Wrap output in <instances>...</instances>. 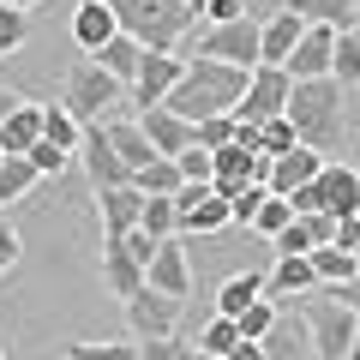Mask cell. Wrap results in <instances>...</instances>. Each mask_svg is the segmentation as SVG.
<instances>
[{
  "mask_svg": "<svg viewBox=\"0 0 360 360\" xmlns=\"http://www.w3.org/2000/svg\"><path fill=\"white\" fill-rule=\"evenodd\" d=\"M300 319H307L312 330V354L319 360H342L348 354V336H354V312H348V300L324 295V288H312V295H300Z\"/></svg>",
  "mask_w": 360,
  "mask_h": 360,
  "instance_id": "4",
  "label": "cell"
},
{
  "mask_svg": "<svg viewBox=\"0 0 360 360\" xmlns=\"http://www.w3.org/2000/svg\"><path fill=\"white\" fill-rule=\"evenodd\" d=\"M312 270H319V288H336V283H348V276H354V252H342V246H330V240H324V246H312Z\"/></svg>",
  "mask_w": 360,
  "mask_h": 360,
  "instance_id": "29",
  "label": "cell"
},
{
  "mask_svg": "<svg viewBox=\"0 0 360 360\" xmlns=\"http://www.w3.org/2000/svg\"><path fill=\"white\" fill-rule=\"evenodd\" d=\"M139 360H210L205 348H186V342H174V336H150V342H139Z\"/></svg>",
  "mask_w": 360,
  "mask_h": 360,
  "instance_id": "38",
  "label": "cell"
},
{
  "mask_svg": "<svg viewBox=\"0 0 360 360\" xmlns=\"http://www.w3.org/2000/svg\"><path fill=\"white\" fill-rule=\"evenodd\" d=\"M246 72H252V66H229V60H205V54H193L186 72L174 78V90L162 96V108H174V115H186V120H198V115H234V103H240V90H246Z\"/></svg>",
  "mask_w": 360,
  "mask_h": 360,
  "instance_id": "2",
  "label": "cell"
},
{
  "mask_svg": "<svg viewBox=\"0 0 360 360\" xmlns=\"http://www.w3.org/2000/svg\"><path fill=\"white\" fill-rule=\"evenodd\" d=\"M283 115H288V127H295L300 144H312V150H336L342 132H348V90L336 84V78H295Z\"/></svg>",
  "mask_w": 360,
  "mask_h": 360,
  "instance_id": "1",
  "label": "cell"
},
{
  "mask_svg": "<svg viewBox=\"0 0 360 360\" xmlns=\"http://www.w3.org/2000/svg\"><path fill=\"white\" fill-rule=\"evenodd\" d=\"M120 96H127V84H120V78H108L103 66H96V60L84 54V60H78L72 72H66V96H60V103L72 108V120H78V127H90V120H103L108 108L120 103Z\"/></svg>",
  "mask_w": 360,
  "mask_h": 360,
  "instance_id": "5",
  "label": "cell"
},
{
  "mask_svg": "<svg viewBox=\"0 0 360 360\" xmlns=\"http://www.w3.org/2000/svg\"><path fill=\"white\" fill-rule=\"evenodd\" d=\"M13 108H18V96H13L6 84H0V127H6V115H13Z\"/></svg>",
  "mask_w": 360,
  "mask_h": 360,
  "instance_id": "50",
  "label": "cell"
},
{
  "mask_svg": "<svg viewBox=\"0 0 360 360\" xmlns=\"http://www.w3.org/2000/svg\"><path fill=\"white\" fill-rule=\"evenodd\" d=\"M276 312H283L276 300H270V295H258L246 312H234V324H240V336H246V342H258V336L270 330V319H276Z\"/></svg>",
  "mask_w": 360,
  "mask_h": 360,
  "instance_id": "37",
  "label": "cell"
},
{
  "mask_svg": "<svg viewBox=\"0 0 360 360\" xmlns=\"http://www.w3.org/2000/svg\"><path fill=\"white\" fill-rule=\"evenodd\" d=\"M115 13H108V0H78V13H72V42H78V49H103V42L108 37H115Z\"/></svg>",
  "mask_w": 360,
  "mask_h": 360,
  "instance_id": "23",
  "label": "cell"
},
{
  "mask_svg": "<svg viewBox=\"0 0 360 360\" xmlns=\"http://www.w3.org/2000/svg\"><path fill=\"white\" fill-rule=\"evenodd\" d=\"M78 120H72V108L66 103H42V139H54L60 150H78Z\"/></svg>",
  "mask_w": 360,
  "mask_h": 360,
  "instance_id": "32",
  "label": "cell"
},
{
  "mask_svg": "<svg viewBox=\"0 0 360 360\" xmlns=\"http://www.w3.org/2000/svg\"><path fill=\"white\" fill-rule=\"evenodd\" d=\"M90 60L103 66L108 78L132 84V72H139V60H144V42H139V37H127V30H115V37H108L103 49H90Z\"/></svg>",
  "mask_w": 360,
  "mask_h": 360,
  "instance_id": "20",
  "label": "cell"
},
{
  "mask_svg": "<svg viewBox=\"0 0 360 360\" xmlns=\"http://www.w3.org/2000/svg\"><path fill=\"white\" fill-rule=\"evenodd\" d=\"M103 283H108V295H115V300H127V295H139V288H144V264L115 240V234H103Z\"/></svg>",
  "mask_w": 360,
  "mask_h": 360,
  "instance_id": "19",
  "label": "cell"
},
{
  "mask_svg": "<svg viewBox=\"0 0 360 360\" xmlns=\"http://www.w3.org/2000/svg\"><path fill=\"white\" fill-rule=\"evenodd\" d=\"M186 6H193V13H198V6H205V0H186Z\"/></svg>",
  "mask_w": 360,
  "mask_h": 360,
  "instance_id": "53",
  "label": "cell"
},
{
  "mask_svg": "<svg viewBox=\"0 0 360 360\" xmlns=\"http://www.w3.org/2000/svg\"><path fill=\"white\" fill-rule=\"evenodd\" d=\"M258 295H264V276H258V270H240V276H229V283L217 288V312L234 319V312H246Z\"/></svg>",
  "mask_w": 360,
  "mask_h": 360,
  "instance_id": "30",
  "label": "cell"
},
{
  "mask_svg": "<svg viewBox=\"0 0 360 360\" xmlns=\"http://www.w3.org/2000/svg\"><path fill=\"white\" fill-rule=\"evenodd\" d=\"M354 210H360V205H354Z\"/></svg>",
  "mask_w": 360,
  "mask_h": 360,
  "instance_id": "57",
  "label": "cell"
},
{
  "mask_svg": "<svg viewBox=\"0 0 360 360\" xmlns=\"http://www.w3.org/2000/svg\"><path fill=\"white\" fill-rule=\"evenodd\" d=\"M270 240H276V252H312V240H307V229H300V217L288 222V229H276Z\"/></svg>",
  "mask_w": 360,
  "mask_h": 360,
  "instance_id": "46",
  "label": "cell"
},
{
  "mask_svg": "<svg viewBox=\"0 0 360 360\" xmlns=\"http://www.w3.org/2000/svg\"><path fill=\"white\" fill-rule=\"evenodd\" d=\"M342 360H360V324H354V336H348V354Z\"/></svg>",
  "mask_w": 360,
  "mask_h": 360,
  "instance_id": "51",
  "label": "cell"
},
{
  "mask_svg": "<svg viewBox=\"0 0 360 360\" xmlns=\"http://www.w3.org/2000/svg\"><path fill=\"white\" fill-rule=\"evenodd\" d=\"M295 127H288V115H270V120H258V150L264 156H283V150H295Z\"/></svg>",
  "mask_w": 360,
  "mask_h": 360,
  "instance_id": "36",
  "label": "cell"
},
{
  "mask_svg": "<svg viewBox=\"0 0 360 360\" xmlns=\"http://www.w3.org/2000/svg\"><path fill=\"white\" fill-rule=\"evenodd\" d=\"M330 246H342V252H354V246H360V210L336 217V229H330Z\"/></svg>",
  "mask_w": 360,
  "mask_h": 360,
  "instance_id": "45",
  "label": "cell"
},
{
  "mask_svg": "<svg viewBox=\"0 0 360 360\" xmlns=\"http://www.w3.org/2000/svg\"><path fill=\"white\" fill-rule=\"evenodd\" d=\"M108 13L127 37H139L144 49H174L186 30H193V6L186 0H108Z\"/></svg>",
  "mask_w": 360,
  "mask_h": 360,
  "instance_id": "3",
  "label": "cell"
},
{
  "mask_svg": "<svg viewBox=\"0 0 360 360\" xmlns=\"http://www.w3.org/2000/svg\"><path fill=\"white\" fill-rule=\"evenodd\" d=\"M258 348H264V360H319V354H312L307 319H300V312H288V307L270 319V330L258 336Z\"/></svg>",
  "mask_w": 360,
  "mask_h": 360,
  "instance_id": "14",
  "label": "cell"
},
{
  "mask_svg": "<svg viewBox=\"0 0 360 360\" xmlns=\"http://www.w3.org/2000/svg\"><path fill=\"white\" fill-rule=\"evenodd\" d=\"M0 156H6V150H0Z\"/></svg>",
  "mask_w": 360,
  "mask_h": 360,
  "instance_id": "56",
  "label": "cell"
},
{
  "mask_svg": "<svg viewBox=\"0 0 360 360\" xmlns=\"http://www.w3.org/2000/svg\"><path fill=\"white\" fill-rule=\"evenodd\" d=\"M6 6H25V13H30V6H37V0H6Z\"/></svg>",
  "mask_w": 360,
  "mask_h": 360,
  "instance_id": "52",
  "label": "cell"
},
{
  "mask_svg": "<svg viewBox=\"0 0 360 360\" xmlns=\"http://www.w3.org/2000/svg\"><path fill=\"white\" fill-rule=\"evenodd\" d=\"M132 186H139L144 198H174L186 180H180V168H174V156H150L144 168H132Z\"/></svg>",
  "mask_w": 360,
  "mask_h": 360,
  "instance_id": "25",
  "label": "cell"
},
{
  "mask_svg": "<svg viewBox=\"0 0 360 360\" xmlns=\"http://www.w3.org/2000/svg\"><path fill=\"white\" fill-rule=\"evenodd\" d=\"M288 222H295V205H288L283 193H270L264 205H258V217H252V229H258V234H276V229H288Z\"/></svg>",
  "mask_w": 360,
  "mask_h": 360,
  "instance_id": "40",
  "label": "cell"
},
{
  "mask_svg": "<svg viewBox=\"0 0 360 360\" xmlns=\"http://www.w3.org/2000/svg\"><path fill=\"white\" fill-rule=\"evenodd\" d=\"M139 229L144 234H174V198H144V210H139Z\"/></svg>",
  "mask_w": 360,
  "mask_h": 360,
  "instance_id": "39",
  "label": "cell"
},
{
  "mask_svg": "<svg viewBox=\"0 0 360 360\" xmlns=\"http://www.w3.org/2000/svg\"><path fill=\"white\" fill-rule=\"evenodd\" d=\"M18 252H25V246H18V229H13V217L0 210V276L18 264Z\"/></svg>",
  "mask_w": 360,
  "mask_h": 360,
  "instance_id": "44",
  "label": "cell"
},
{
  "mask_svg": "<svg viewBox=\"0 0 360 360\" xmlns=\"http://www.w3.org/2000/svg\"><path fill=\"white\" fill-rule=\"evenodd\" d=\"M186 72V60H180L174 49H144V60H139V72H132V84H127V96H132V108H156L174 90V78Z\"/></svg>",
  "mask_w": 360,
  "mask_h": 360,
  "instance_id": "9",
  "label": "cell"
},
{
  "mask_svg": "<svg viewBox=\"0 0 360 360\" xmlns=\"http://www.w3.org/2000/svg\"><path fill=\"white\" fill-rule=\"evenodd\" d=\"M234 127H240L234 115H198V120H193V144L222 150V144H234Z\"/></svg>",
  "mask_w": 360,
  "mask_h": 360,
  "instance_id": "34",
  "label": "cell"
},
{
  "mask_svg": "<svg viewBox=\"0 0 360 360\" xmlns=\"http://www.w3.org/2000/svg\"><path fill=\"white\" fill-rule=\"evenodd\" d=\"M354 264H360V246H354Z\"/></svg>",
  "mask_w": 360,
  "mask_h": 360,
  "instance_id": "54",
  "label": "cell"
},
{
  "mask_svg": "<svg viewBox=\"0 0 360 360\" xmlns=\"http://www.w3.org/2000/svg\"><path fill=\"white\" fill-rule=\"evenodd\" d=\"M264 198H270L264 180H246L240 193L229 198V222H234V229H252V217H258V205H264Z\"/></svg>",
  "mask_w": 360,
  "mask_h": 360,
  "instance_id": "35",
  "label": "cell"
},
{
  "mask_svg": "<svg viewBox=\"0 0 360 360\" xmlns=\"http://www.w3.org/2000/svg\"><path fill=\"white\" fill-rule=\"evenodd\" d=\"M288 84H295V78H288L283 66H252V72H246L240 103H234V120H270V115H283Z\"/></svg>",
  "mask_w": 360,
  "mask_h": 360,
  "instance_id": "10",
  "label": "cell"
},
{
  "mask_svg": "<svg viewBox=\"0 0 360 360\" xmlns=\"http://www.w3.org/2000/svg\"><path fill=\"white\" fill-rule=\"evenodd\" d=\"M324 168V150H312V144H295V150H283V156H270V168H264V186L270 193H300L312 174Z\"/></svg>",
  "mask_w": 360,
  "mask_h": 360,
  "instance_id": "16",
  "label": "cell"
},
{
  "mask_svg": "<svg viewBox=\"0 0 360 360\" xmlns=\"http://www.w3.org/2000/svg\"><path fill=\"white\" fill-rule=\"evenodd\" d=\"M66 360H139V348H127V342H72Z\"/></svg>",
  "mask_w": 360,
  "mask_h": 360,
  "instance_id": "42",
  "label": "cell"
},
{
  "mask_svg": "<svg viewBox=\"0 0 360 360\" xmlns=\"http://www.w3.org/2000/svg\"><path fill=\"white\" fill-rule=\"evenodd\" d=\"M198 13H205L210 25H222V18H240V13H252V6H246V0H205Z\"/></svg>",
  "mask_w": 360,
  "mask_h": 360,
  "instance_id": "47",
  "label": "cell"
},
{
  "mask_svg": "<svg viewBox=\"0 0 360 360\" xmlns=\"http://www.w3.org/2000/svg\"><path fill=\"white\" fill-rule=\"evenodd\" d=\"M96 205H103V234H127V229H139L144 193L127 180V186H108V193H96Z\"/></svg>",
  "mask_w": 360,
  "mask_h": 360,
  "instance_id": "21",
  "label": "cell"
},
{
  "mask_svg": "<svg viewBox=\"0 0 360 360\" xmlns=\"http://www.w3.org/2000/svg\"><path fill=\"white\" fill-rule=\"evenodd\" d=\"M0 360H6V348H0Z\"/></svg>",
  "mask_w": 360,
  "mask_h": 360,
  "instance_id": "55",
  "label": "cell"
},
{
  "mask_svg": "<svg viewBox=\"0 0 360 360\" xmlns=\"http://www.w3.org/2000/svg\"><path fill=\"white\" fill-rule=\"evenodd\" d=\"M120 307H127V324H132V336H139V342H150V336H174V319H180V300L156 295L150 283H144L139 295H127V300H120Z\"/></svg>",
  "mask_w": 360,
  "mask_h": 360,
  "instance_id": "12",
  "label": "cell"
},
{
  "mask_svg": "<svg viewBox=\"0 0 360 360\" xmlns=\"http://www.w3.org/2000/svg\"><path fill=\"white\" fill-rule=\"evenodd\" d=\"M300 30H307V18H300L295 6H283V13L258 18V66H283L288 49L300 42Z\"/></svg>",
  "mask_w": 360,
  "mask_h": 360,
  "instance_id": "17",
  "label": "cell"
},
{
  "mask_svg": "<svg viewBox=\"0 0 360 360\" xmlns=\"http://www.w3.org/2000/svg\"><path fill=\"white\" fill-rule=\"evenodd\" d=\"M222 360H264V348H258V342H246V336H240V342H234V348H229Z\"/></svg>",
  "mask_w": 360,
  "mask_h": 360,
  "instance_id": "49",
  "label": "cell"
},
{
  "mask_svg": "<svg viewBox=\"0 0 360 360\" xmlns=\"http://www.w3.org/2000/svg\"><path fill=\"white\" fill-rule=\"evenodd\" d=\"M174 168H180V180H210V174H217V162H210L205 144H186V150L174 156Z\"/></svg>",
  "mask_w": 360,
  "mask_h": 360,
  "instance_id": "43",
  "label": "cell"
},
{
  "mask_svg": "<svg viewBox=\"0 0 360 360\" xmlns=\"http://www.w3.org/2000/svg\"><path fill=\"white\" fill-rule=\"evenodd\" d=\"M330 78L342 90H360V25L336 30V49H330Z\"/></svg>",
  "mask_w": 360,
  "mask_h": 360,
  "instance_id": "27",
  "label": "cell"
},
{
  "mask_svg": "<svg viewBox=\"0 0 360 360\" xmlns=\"http://www.w3.org/2000/svg\"><path fill=\"white\" fill-rule=\"evenodd\" d=\"M25 156H30V162H37V174H42V180H49V174H60V168L72 162V150H60V144H54V139H37V144H30V150H25Z\"/></svg>",
  "mask_w": 360,
  "mask_h": 360,
  "instance_id": "41",
  "label": "cell"
},
{
  "mask_svg": "<svg viewBox=\"0 0 360 360\" xmlns=\"http://www.w3.org/2000/svg\"><path fill=\"white\" fill-rule=\"evenodd\" d=\"M330 295H336V300H348V312H354V319H360V270H354V276H348V283H336Z\"/></svg>",
  "mask_w": 360,
  "mask_h": 360,
  "instance_id": "48",
  "label": "cell"
},
{
  "mask_svg": "<svg viewBox=\"0 0 360 360\" xmlns=\"http://www.w3.org/2000/svg\"><path fill=\"white\" fill-rule=\"evenodd\" d=\"M25 42H30V13L0 0V54H18Z\"/></svg>",
  "mask_w": 360,
  "mask_h": 360,
  "instance_id": "33",
  "label": "cell"
},
{
  "mask_svg": "<svg viewBox=\"0 0 360 360\" xmlns=\"http://www.w3.org/2000/svg\"><path fill=\"white\" fill-rule=\"evenodd\" d=\"M72 156H78V168H84L90 193H108V186H127V180H132V168L115 156V144H108V132L96 127V120L78 132V150H72Z\"/></svg>",
  "mask_w": 360,
  "mask_h": 360,
  "instance_id": "8",
  "label": "cell"
},
{
  "mask_svg": "<svg viewBox=\"0 0 360 360\" xmlns=\"http://www.w3.org/2000/svg\"><path fill=\"white\" fill-rule=\"evenodd\" d=\"M37 162H30V156H0V210L6 205H18V198H30L37 193Z\"/></svg>",
  "mask_w": 360,
  "mask_h": 360,
  "instance_id": "26",
  "label": "cell"
},
{
  "mask_svg": "<svg viewBox=\"0 0 360 360\" xmlns=\"http://www.w3.org/2000/svg\"><path fill=\"white\" fill-rule=\"evenodd\" d=\"M234 342H240V324H234L229 312H210V319H205V330H198V348H205L210 360H222Z\"/></svg>",
  "mask_w": 360,
  "mask_h": 360,
  "instance_id": "31",
  "label": "cell"
},
{
  "mask_svg": "<svg viewBox=\"0 0 360 360\" xmlns=\"http://www.w3.org/2000/svg\"><path fill=\"white\" fill-rule=\"evenodd\" d=\"M144 283H150L156 295H168V300H186V295H193V264H186V246H180L174 234L156 240L150 264H144Z\"/></svg>",
  "mask_w": 360,
  "mask_h": 360,
  "instance_id": "11",
  "label": "cell"
},
{
  "mask_svg": "<svg viewBox=\"0 0 360 360\" xmlns=\"http://www.w3.org/2000/svg\"><path fill=\"white\" fill-rule=\"evenodd\" d=\"M229 229V198L210 180H186L174 193V234H217Z\"/></svg>",
  "mask_w": 360,
  "mask_h": 360,
  "instance_id": "6",
  "label": "cell"
},
{
  "mask_svg": "<svg viewBox=\"0 0 360 360\" xmlns=\"http://www.w3.org/2000/svg\"><path fill=\"white\" fill-rule=\"evenodd\" d=\"M312 288H319L312 258H307V252H276V264H270V276H264V295L276 300V307H288V300L312 295Z\"/></svg>",
  "mask_w": 360,
  "mask_h": 360,
  "instance_id": "15",
  "label": "cell"
},
{
  "mask_svg": "<svg viewBox=\"0 0 360 360\" xmlns=\"http://www.w3.org/2000/svg\"><path fill=\"white\" fill-rule=\"evenodd\" d=\"M330 49H336V30L319 25V18H307V30H300V42L288 49L283 72L288 78H330Z\"/></svg>",
  "mask_w": 360,
  "mask_h": 360,
  "instance_id": "13",
  "label": "cell"
},
{
  "mask_svg": "<svg viewBox=\"0 0 360 360\" xmlns=\"http://www.w3.org/2000/svg\"><path fill=\"white\" fill-rule=\"evenodd\" d=\"M37 139H42V103H25V96H18V108L6 115V127H0V150L25 156Z\"/></svg>",
  "mask_w": 360,
  "mask_h": 360,
  "instance_id": "24",
  "label": "cell"
},
{
  "mask_svg": "<svg viewBox=\"0 0 360 360\" xmlns=\"http://www.w3.org/2000/svg\"><path fill=\"white\" fill-rule=\"evenodd\" d=\"M139 127H144V139H150V150L156 156H180L186 144H193V120L186 115H174V108H139Z\"/></svg>",
  "mask_w": 360,
  "mask_h": 360,
  "instance_id": "18",
  "label": "cell"
},
{
  "mask_svg": "<svg viewBox=\"0 0 360 360\" xmlns=\"http://www.w3.org/2000/svg\"><path fill=\"white\" fill-rule=\"evenodd\" d=\"M283 6H295L300 18H319V25H330V30L360 25V0H283Z\"/></svg>",
  "mask_w": 360,
  "mask_h": 360,
  "instance_id": "28",
  "label": "cell"
},
{
  "mask_svg": "<svg viewBox=\"0 0 360 360\" xmlns=\"http://www.w3.org/2000/svg\"><path fill=\"white\" fill-rule=\"evenodd\" d=\"M96 127H103L108 132V144H115V156H120V162H127V168H144V162H150V139H144V127H139V120H120V115H103V120H96Z\"/></svg>",
  "mask_w": 360,
  "mask_h": 360,
  "instance_id": "22",
  "label": "cell"
},
{
  "mask_svg": "<svg viewBox=\"0 0 360 360\" xmlns=\"http://www.w3.org/2000/svg\"><path fill=\"white\" fill-rule=\"evenodd\" d=\"M198 54L205 60H229V66H258V18L240 13V18H222L198 37Z\"/></svg>",
  "mask_w": 360,
  "mask_h": 360,
  "instance_id": "7",
  "label": "cell"
}]
</instances>
